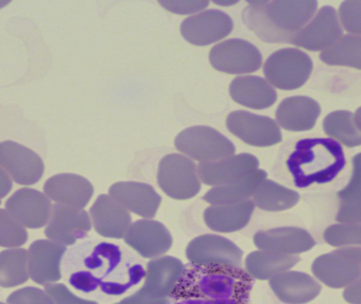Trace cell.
<instances>
[{
	"label": "cell",
	"instance_id": "1",
	"mask_svg": "<svg viewBox=\"0 0 361 304\" xmlns=\"http://www.w3.org/2000/svg\"><path fill=\"white\" fill-rule=\"evenodd\" d=\"M252 286V277L241 267L191 265L171 298L246 303Z\"/></svg>",
	"mask_w": 361,
	"mask_h": 304
},
{
	"label": "cell",
	"instance_id": "2",
	"mask_svg": "<svg viewBox=\"0 0 361 304\" xmlns=\"http://www.w3.org/2000/svg\"><path fill=\"white\" fill-rule=\"evenodd\" d=\"M315 0L250 1L243 21L258 37L271 44L290 42L317 12Z\"/></svg>",
	"mask_w": 361,
	"mask_h": 304
},
{
	"label": "cell",
	"instance_id": "3",
	"mask_svg": "<svg viewBox=\"0 0 361 304\" xmlns=\"http://www.w3.org/2000/svg\"><path fill=\"white\" fill-rule=\"evenodd\" d=\"M288 171L299 188L332 182L345 166V155L337 141L326 138L303 139L286 161Z\"/></svg>",
	"mask_w": 361,
	"mask_h": 304
},
{
	"label": "cell",
	"instance_id": "4",
	"mask_svg": "<svg viewBox=\"0 0 361 304\" xmlns=\"http://www.w3.org/2000/svg\"><path fill=\"white\" fill-rule=\"evenodd\" d=\"M313 61L298 49H281L267 59L264 74L269 82L281 90L301 88L311 76Z\"/></svg>",
	"mask_w": 361,
	"mask_h": 304
},
{
	"label": "cell",
	"instance_id": "5",
	"mask_svg": "<svg viewBox=\"0 0 361 304\" xmlns=\"http://www.w3.org/2000/svg\"><path fill=\"white\" fill-rule=\"evenodd\" d=\"M176 148L202 163L226 159L235 152V146L216 129L195 126L185 129L176 138Z\"/></svg>",
	"mask_w": 361,
	"mask_h": 304
},
{
	"label": "cell",
	"instance_id": "6",
	"mask_svg": "<svg viewBox=\"0 0 361 304\" xmlns=\"http://www.w3.org/2000/svg\"><path fill=\"white\" fill-rule=\"evenodd\" d=\"M158 183L169 197L176 200L191 199L201 190L197 166L188 157L177 153L161 159Z\"/></svg>",
	"mask_w": 361,
	"mask_h": 304
},
{
	"label": "cell",
	"instance_id": "7",
	"mask_svg": "<svg viewBox=\"0 0 361 304\" xmlns=\"http://www.w3.org/2000/svg\"><path fill=\"white\" fill-rule=\"evenodd\" d=\"M209 61L223 73H254L262 65V55L254 44L235 38L216 44L210 50Z\"/></svg>",
	"mask_w": 361,
	"mask_h": 304
},
{
	"label": "cell",
	"instance_id": "8",
	"mask_svg": "<svg viewBox=\"0 0 361 304\" xmlns=\"http://www.w3.org/2000/svg\"><path fill=\"white\" fill-rule=\"evenodd\" d=\"M343 37L338 14L332 6H324L293 37L292 44L310 51H324Z\"/></svg>",
	"mask_w": 361,
	"mask_h": 304
},
{
	"label": "cell",
	"instance_id": "9",
	"mask_svg": "<svg viewBox=\"0 0 361 304\" xmlns=\"http://www.w3.org/2000/svg\"><path fill=\"white\" fill-rule=\"evenodd\" d=\"M226 126L229 133L255 147H269L282 140L281 130L275 121L247 111L231 112L227 116Z\"/></svg>",
	"mask_w": 361,
	"mask_h": 304
},
{
	"label": "cell",
	"instance_id": "10",
	"mask_svg": "<svg viewBox=\"0 0 361 304\" xmlns=\"http://www.w3.org/2000/svg\"><path fill=\"white\" fill-rule=\"evenodd\" d=\"M312 271L322 284L332 288H348L361 277V265L351 248L318 257Z\"/></svg>",
	"mask_w": 361,
	"mask_h": 304
},
{
	"label": "cell",
	"instance_id": "11",
	"mask_svg": "<svg viewBox=\"0 0 361 304\" xmlns=\"http://www.w3.org/2000/svg\"><path fill=\"white\" fill-rule=\"evenodd\" d=\"M243 252L231 240L216 235H203L193 239L186 248L191 265L240 267Z\"/></svg>",
	"mask_w": 361,
	"mask_h": 304
},
{
	"label": "cell",
	"instance_id": "12",
	"mask_svg": "<svg viewBox=\"0 0 361 304\" xmlns=\"http://www.w3.org/2000/svg\"><path fill=\"white\" fill-rule=\"evenodd\" d=\"M233 23L228 14L220 10H207L183 21L180 34L195 46H208L228 36Z\"/></svg>",
	"mask_w": 361,
	"mask_h": 304
},
{
	"label": "cell",
	"instance_id": "13",
	"mask_svg": "<svg viewBox=\"0 0 361 304\" xmlns=\"http://www.w3.org/2000/svg\"><path fill=\"white\" fill-rule=\"evenodd\" d=\"M0 168L20 185H33L44 176V164L33 150L12 141L0 143Z\"/></svg>",
	"mask_w": 361,
	"mask_h": 304
},
{
	"label": "cell",
	"instance_id": "14",
	"mask_svg": "<svg viewBox=\"0 0 361 304\" xmlns=\"http://www.w3.org/2000/svg\"><path fill=\"white\" fill-rule=\"evenodd\" d=\"M91 229V220L84 209L56 205L52 208V218L44 233L51 241L61 245H72L84 238Z\"/></svg>",
	"mask_w": 361,
	"mask_h": 304
},
{
	"label": "cell",
	"instance_id": "15",
	"mask_svg": "<svg viewBox=\"0 0 361 304\" xmlns=\"http://www.w3.org/2000/svg\"><path fill=\"white\" fill-rule=\"evenodd\" d=\"M125 242L142 257L156 259L171 250L173 237L162 223L140 220L133 223L125 236Z\"/></svg>",
	"mask_w": 361,
	"mask_h": 304
},
{
	"label": "cell",
	"instance_id": "16",
	"mask_svg": "<svg viewBox=\"0 0 361 304\" xmlns=\"http://www.w3.org/2000/svg\"><path fill=\"white\" fill-rule=\"evenodd\" d=\"M6 207L23 226L33 229L49 222L53 208L47 195L32 188L17 190L6 201Z\"/></svg>",
	"mask_w": 361,
	"mask_h": 304
},
{
	"label": "cell",
	"instance_id": "17",
	"mask_svg": "<svg viewBox=\"0 0 361 304\" xmlns=\"http://www.w3.org/2000/svg\"><path fill=\"white\" fill-rule=\"evenodd\" d=\"M259 159L248 153L231 155L216 162L202 163L199 166V176L204 184L221 186L245 178L256 171Z\"/></svg>",
	"mask_w": 361,
	"mask_h": 304
},
{
	"label": "cell",
	"instance_id": "18",
	"mask_svg": "<svg viewBox=\"0 0 361 304\" xmlns=\"http://www.w3.org/2000/svg\"><path fill=\"white\" fill-rule=\"evenodd\" d=\"M66 248L51 240H37L30 246L29 273L37 284L47 286L61 278V263Z\"/></svg>",
	"mask_w": 361,
	"mask_h": 304
},
{
	"label": "cell",
	"instance_id": "19",
	"mask_svg": "<svg viewBox=\"0 0 361 304\" xmlns=\"http://www.w3.org/2000/svg\"><path fill=\"white\" fill-rule=\"evenodd\" d=\"M254 243L259 250L284 255L300 254L316 245L311 233L298 227H279L258 231L255 233Z\"/></svg>",
	"mask_w": 361,
	"mask_h": 304
},
{
	"label": "cell",
	"instance_id": "20",
	"mask_svg": "<svg viewBox=\"0 0 361 304\" xmlns=\"http://www.w3.org/2000/svg\"><path fill=\"white\" fill-rule=\"evenodd\" d=\"M109 195L125 209L146 219L156 216L162 202L154 187L145 183H116L110 187Z\"/></svg>",
	"mask_w": 361,
	"mask_h": 304
},
{
	"label": "cell",
	"instance_id": "21",
	"mask_svg": "<svg viewBox=\"0 0 361 304\" xmlns=\"http://www.w3.org/2000/svg\"><path fill=\"white\" fill-rule=\"evenodd\" d=\"M185 267L175 257L152 259L147 265L143 290L152 298H171L182 279Z\"/></svg>",
	"mask_w": 361,
	"mask_h": 304
},
{
	"label": "cell",
	"instance_id": "22",
	"mask_svg": "<svg viewBox=\"0 0 361 304\" xmlns=\"http://www.w3.org/2000/svg\"><path fill=\"white\" fill-rule=\"evenodd\" d=\"M47 197L59 205L82 208L93 195L92 184L87 178L73 174H61L49 178L44 186Z\"/></svg>",
	"mask_w": 361,
	"mask_h": 304
},
{
	"label": "cell",
	"instance_id": "23",
	"mask_svg": "<svg viewBox=\"0 0 361 304\" xmlns=\"http://www.w3.org/2000/svg\"><path fill=\"white\" fill-rule=\"evenodd\" d=\"M95 231L112 239H122L131 226V216L114 197L102 195L90 209Z\"/></svg>",
	"mask_w": 361,
	"mask_h": 304
},
{
	"label": "cell",
	"instance_id": "24",
	"mask_svg": "<svg viewBox=\"0 0 361 304\" xmlns=\"http://www.w3.org/2000/svg\"><path fill=\"white\" fill-rule=\"evenodd\" d=\"M279 300L286 304H305L314 300L322 286L314 278L300 272H284L269 281Z\"/></svg>",
	"mask_w": 361,
	"mask_h": 304
},
{
	"label": "cell",
	"instance_id": "25",
	"mask_svg": "<svg viewBox=\"0 0 361 304\" xmlns=\"http://www.w3.org/2000/svg\"><path fill=\"white\" fill-rule=\"evenodd\" d=\"M319 104L307 97H292L284 99L276 112V118L282 128L288 131L311 130L319 118Z\"/></svg>",
	"mask_w": 361,
	"mask_h": 304
},
{
	"label": "cell",
	"instance_id": "26",
	"mask_svg": "<svg viewBox=\"0 0 361 304\" xmlns=\"http://www.w3.org/2000/svg\"><path fill=\"white\" fill-rule=\"evenodd\" d=\"M229 95L235 103L250 109H267L277 101V92L274 87L259 76L235 78L229 85Z\"/></svg>",
	"mask_w": 361,
	"mask_h": 304
},
{
	"label": "cell",
	"instance_id": "27",
	"mask_svg": "<svg viewBox=\"0 0 361 304\" xmlns=\"http://www.w3.org/2000/svg\"><path fill=\"white\" fill-rule=\"evenodd\" d=\"M254 201L212 205L204 212L206 225L218 233H235L250 223L255 209Z\"/></svg>",
	"mask_w": 361,
	"mask_h": 304
},
{
	"label": "cell",
	"instance_id": "28",
	"mask_svg": "<svg viewBox=\"0 0 361 304\" xmlns=\"http://www.w3.org/2000/svg\"><path fill=\"white\" fill-rule=\"evenodd\" d=\"M267 174L264 170L257 169L241 180L214 187L205 193L203 200L212 205H224L247 201L254 195L259 185L267 180Z\"/></svg>",
	"mask_w": 361,
	"mask_h": 304
},
{
	"label": "cell",
	"instance_id": "29",
	"mask_svg": "<svg viewBox=\"0 0 361 304\" xmlns=\"http://www.w3.org/2000/svg\"><path fill=\"white\" fill-rule=\"evenodd\" d=\"M299 261L300 257L296 255L257 250L248 255L245 267L248 275L254 279L271 280L294 267Z\"/></svg>",
	"mask_w": 361,
	"mask_h": 304
},
{
	"label": "cell",
	"instance_id": "30",
	"mask_svg": "<svg viewBox=\"0 0 361 304\" xmlns=\"http://www.w3.org/2000/svg\"><path fill=\"white\" fill-rule=\"evenodd\" d=\"M341 201L337 220L347 224L361 223V153L353 157V174L349 184L339 191Z\"/></svg>",
	"mask_w": 361,
	"mask_h": 304
},
{
	"label": "cell",
	"instance_id": "31",
	"mask_svg": "<svg viewBox=\"0 0 361 304\" xmlns=\"http://www.w3.org/2000/svg\"><path fill=\"white\" fill-rule=\"evenodd\" d=\"M252 197L255 205L267 212L290 209L299 201L298 193L269 180L263 181L259 185Z\"/></svg>",
	"mask_w": 361,
	"mask_h": 304
},
{
	"label": "cell",
	"instance_id": "32",
	"mask_svg": "<svg viewBox=\"0 0 361 304\" xmlns=\"http://www.w3.org/2000/svg\"><path fill=\"white\" fill-rule=\"evenodd\" d=\"M29 254L23 248L0 253V286L14 288L29 279Z\"/></svg>",
	"mask_w": 361,
	"mask_h": 304
},
{
	"label": "cell",
	"instance_id": "33",
	"mask_svg": "<svg viewBox=\"0 0 361 304\" xmlns=\"http://www.w3.org/2000/svg\"><path fill=\"white\" fill-rule=\"evenodd\" d=\"M324 133L348 147L361 145V131L355 122V116L345 110H338L326 116L324 121Z\"/></svg>",
	"mask_w": 361,
	"mask_h": 304
},
{
	"label": "cell",
	"instance_id": "34",
	"mask_svg": "<svg viewBox=\"0 0 361 304\" xmlns=\"http://www.w3.org/2000/svg\"><path fill=\"white\" fill-rule=\"evenodd\" d=\"M320 59L326 65L361 70V36H343L336 44L322 51Z\"/></svg>",
	"mask_w": 361,
	"mask_h": 304
},
{
	"label": "cell",
	"instance_id": "35",
	"mask_svg": "<svg viewBox=\"0 0 361 304\" xmlns=\"http://www.w3.org/2000/svg\"><path fill=\"white\" fill-rule=\"evenodd\" d=\"M25 226L8 210L0 208V246L17 248L27 241Z\"/></svg>",
	"mask_w": 361,
	"mask_h": 304
},
{
	"label": "cell",
	"instance_id": "36",
	"mask_svg": "<svg viewBox=\"0 0 361 304\" xmlns=\"http://www.w3.org/2000/svg\"><path fill=\"white\" fill-rule=\"evenodd\" d=\"M324 240L332 246L361 245V224L332 225L324 231Z\"/></svg>",
	"mask_w": 361,
	"mask_h": 304
},
{
	"label": "cell",
	"instance_id": "37",
	"mask_svg": "<svg viewBox=\"0 0 361 304\" xmlns=\"http://www.w3.org/2000/svg\"><path fill=\"white\" fill-rule=\"evenodd\" d=\"M338 16L341 25L348 32L361 36V0L343 1Z\"/></svg>",
	"mask_w": 361,
	"mask_h": 304
},
{
	"label": "cell",
	"instance_id": "38",
	"mask_svg": "<svg viewBox=\"0 0 361 304\" xmlns=\"http://www.w3.org/2000/svg\"><path fill=\"white\" fill-rule=\"evenodd\" d=\"M6 303L8 304H54L47 292L32 286L12 293L6 299Z\"/></svg>",
	"mask_w": 361,
	"mask_h": 304
},
{
	"label": "cell",
	"instance_id": "39",
	"mask_svg": "<svg viewBox=\"0 0 361 304\" xmlns=\"http://www.w3.org/2000/svg\"><path fill=\"white\" fill-rule=\"evenodd\" d=\"M46 292L54 304H99L95 301L78 298L63 284H47Z\"/></svg>",
	"mask_w": 361,
	"mask_h": 304
},
{
	"label": "cell",
	"instance_id": "40",
	"mask_svg": "<svg viewBox=\"0 0 361 304\" xmlns=\"http://www.w3.org/2000/svg\"><path fill=\"white\" fill-rule=\"evenodd\" d=\"M160 4L164 6L169 12L177 13V14H192L200 12L209 6V1H160Z\"/></svg>",
	"mask_w": 361,
	"mask_h": 304
},
{
	"label": "cell",
	"instance_id": "41",
	"mask_svg": "<svg viewBox=\"0 0 361 304\" xmlns=\"http://www.w3.org/2000/svg\"><path fill=\"white\" fill-rule=\"evenodd\" d=\"M70 284L76 290L89 293L92 292L99 286V281L97 278L93 277L91 274L87 273V272H78V273L73 274L71 276Z\"/></svg>",
	"mask_w": 361,
	"mask_h": 304
},
{
	"label": "cell",
	"instance_id": "42",
	"mask_svg": "<svg viewBox=\"0 0 361 304\" xmlns=\"http://www.w3.org/2000/svg\"><path fill=\"white\" fill-rule=\"evenodd\" d=\"M171 299H156L147 294L143 288L137 291L133 296L123 299L121 303L116 304H169Z\"/></svg>",
	"mask_w": 361,
	"mask_h": 304
},
{
	"label": "cell",
	"instance_id": "43",
	"mask_svg": "<svg viewBox=\"0 0 361 304\" xmlns=\"http://www.w3.org/2000/svg\"><path fill=\"white\" fill-rule=\"evenodd\" d=\"M343 298L351 304H361V277L348 286L343 292Z\"/></svg>",
	"mask_w": 361,
	"mask_h": 304
},
{
	"label": "cell",
	"instance_id": "44",
	"mask_svg": "<svg viewBox=\"0 0 361 304\" xmlns=\"http://www.w3.org/2000/svg\"><path fill=\"white\" fill-rule=\"evenodd\" d=\"M13 184L10 176L2 168H0V202L10 193Z\"/></svg>",
	"mask_w": 361,
	"mask_h": 304
},
{
	"label": "cell",
	"instance_id": "45",
	"mask_svg": "<svg viewBox=\"0 0 361 304\" xmlns=\"http://www.w3.org/2000/svg\"><path fill=\"white\" fill-rule=\"evenodd\" d=\"M179 304H247V303H240V301H199L186 300V303Z\"/></svg>",
	"mask_w": 361,
	"mask_h": 304
},
{
	"label": "cell",
	"instance_id": "46",
	"mask_svg": "<svg viewBox=\"0 0 361 304\" xmlns=\"http://www.w3.org/2000/svg\"><path fill=\"white\" fill-rule=\"evenodd\" d=\"M355 122L357 125L358 129L361 131V107L356 111L355 114Z\"/></svg>",
	"mask_w": 361,
	"mask_h": 304
},
{
	"label": "cell",
	"instance_id": "47",
	"mask_svg": "<svg viewBox=\"0 0 361 304\" xmlns=\"http://www.w3.org/2000/svg\"><path fill=\"white\" fill-rule=\"evenodd\" d=\"M352 253H353L354 256L357 258V260L360 261L361 265V248H351Z\"/></svg>",
	"mask_w": 361,
	"mask_h": 304
},
{
	"label": "cell",
	"instance_id": "48",
	"mask_svg": "<svg viewBox=\"0 0 361 304\" xmlns=\"http://www.w3.org/2000/svg\"><path fill=\"white\" fill-rule=\"evenodd\" d=\"M8 4V2H6H6L0 1V8H4V6H6V4Z\"/></svg>",
	"mask_w": 361,
	"mask_h": 304
},
{
	"label": "cell",
	"instance_id": "49",
	"mask_svg": "<svg viewBox=\"0 0 361 304\" xmlns=\"http://www.w3.org/2000/svg\"><path fill=\"white\" fill-rule=\"evenodd\" d=\"M0 304H4V303H0Z\"/></svg>",
	"mask_w": 361,
	"mask_h": 304
}]
</instances>
